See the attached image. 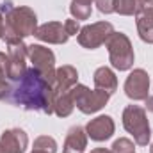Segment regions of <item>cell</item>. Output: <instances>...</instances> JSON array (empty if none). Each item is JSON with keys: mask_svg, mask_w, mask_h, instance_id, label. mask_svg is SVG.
<instances>
[{"mask_svg": "<svg viewBox=\"0 0 153 153\" xmlns=\"http://www.w3.org/2000/svg\"><path fill=\"white\" fill-rule=\"evenodd\" d=\"M93 80H94L96 89H102V91H105V93H109V94L116 93V89H117L116 73L111 68H107V66H100V68L94 71Z\"/></svg>", "mask_w": 153, "mask_h": 153, "instance_id": "16", "label": "cell"}, {"mask_svg": "<svg viewBox=\"0 0 153 153\" xmlns=\"http://www.w3.org/2000/svg\"><path fill=\"white\" fill-rule=\"evenodd\" d=\"M134 150H135V143L126 139V137L116 139L112 143V146H111V152L112 153H135Z\"/></svg>", "mask_w": 153, "mask_h": 153, "instance_id": "21", "label": "cell"}, {"mask_svg": "<svg viewBox=\"0 0 153 153\" xmlns=\"http://www.w3.org/2000/svg\"><path fill=\"white\" fill-rule=\"evenodd\" d=\"M32 150H38V152H45V153H55L57 152V141L50 135H41L34 141V146Z\"/></svg>", "mask_w": 153, "mask_h": 153, "instance_id": "20", "label": "cell"}, {"mask_svg": "<svg viewBox=\"0 0 153 153\" xmlns=\"http://www.w3.org/2000/svg\"><path fill=\"white\" fill-rule=\"evenodd\" d=\"M7 55H9V80H18L27 71V59H29V45L23 39L7 43Z\"/></svg>", "mask_w": 153, "mask_h": 153, "instance_id": "8", "label": "cell"}, {"mask_svg": "<svg viewBox=\"0 0 153 153\" xmlns=\"http://www.w3.org/2000/svg\"><path fill=\"white\" fill-rule=\"evenodd\" d=\"M0 153H2V152H0Z\"/></svg>", "mask_w": 153, "mask_h": 153, "instance_id": "33", "label": "cell"}, {"mask_svg": "<svg viewBox=\"0 0 153 153\" xmlns=\"http://www.w3.org/2000/svg\"><path fill=\"white\" fill-rule=\"evenodd\" d=\"M53 100L55 93L52 84H48L34 68H27L23 75L11 84L7 96V102L16 107L25 111H38L48 116L53 114Z\"/></svg>", "mask_w": 153, "mask_h": 153, "instance_id": "1", "label": "cell"}, {"mask_svg": "<svg viewBox=\"0 0 153 153\" xmlns=\"http://www.w3.org/2000/svg\"><path fill=\"white\" fill-rule=\"evenodd\" d=\"M0 73L9 78V55L4 52H0Z\"/></svg>", "mask_w": 153, "mask_h": 153, "instance_id": "25", "label": "cell"}, {"mask_svg": "<svg viewBox=\"0 0 153 153\" xmlns=\"http://www.w3.org/2000/svg\"><path fill=\"white\" fill-rule=\"evenodd\" d=\"M141 11L139 0H116V11L121 16H134Z\"/></svg>", "mask_w": 153, "mask_h": 153, "instance_id": "19", "label": "cell"}, {"mask_svg": "<svg viewBox=\"0 0 153 153\" xmlns=\"http://www.w3.org/2000/svg\"><path fill=\"white\" fill-rule=\"evenodd\" d=\"M114 25L111 22H96L91 25H84L80 29V32L76 34L78 45L87 48V50H94L102 45L107 43V39L114 34Z\"/></svg>", "mask_w": 153, "mask_h": 153, "instance_id": "6", "label": "cell"}, {"mask_svg": "<svg viewBox=\"0 0 153 153\" xmlns=\"http://www.w3.org/2000/svg\"><path fill=\"white\" fill-rule=\"evenodd\" d=\"M94 5L103 14H111L116 11V0H94Z\"/></svg>", "mask_w": 153, "mask_h": 153, "instance_id": "22", "label": "cell"}, {"mask_svg": "<svg viewBox=\"0 0 153 153\" xmlns=\"http://www.w3.org/2000/svg\"><path fill=\"white\" fill-rule=\"evenodd\" d=\"M87 148V134L85 128L82 126H71L66 134L64 139V146H62V153H84Z\"/></svg>", "mask_w": 153, "mask_h": 153, "instance_id": "14", "label": "cell"}, {"mask_svg": "<svg viewBox=\"0 0 153 153\" xmlns=\"http://www.w3.org/2000/svg\"><path fill=\"white\" fill-rule=\"evenodd\" d=\"M107 50H109V59H111V64L114 70L119 71H128L132 66H134V48H132V43L126 34L123 32H114L111 38L107 39L105 43Z\"/></svg>", "mask_w": 153, "mask_h": 153, "instance_id": "4", "label": "cell"}, {"mask_svg": "<svg viewBox=\"0 0 153 153\" xmlns=\"http://www.w3.org/2000/svg\"><path fill=\"white\" fill-rule=\"evenodd\" d=\"M29 146V135L22 128L4 130L0 135V152L2 153H25Z\"/></svg>", "mask_w": 153, "mask_h": 153, "instance_id": "10", "label": "cell"}, {"mask_svg": "<svg viewBox=\"0 0 153 153\" xmlns=\"http://www.w3.org/2000/svg\"><path fill=\"white\" fill-rule=\"evenodd\" d=\"M80 23L76 22L75 18H71V20H66L64 22V30H66V34L68 36H76L78 32H80Z\"/></svg>", "mask_w": 153, "mask_h": 153, "instance_id": "23", "label": "cell"}, {"mask_svg": "<svg viewBox=\"0 0 153 153\" xmlns=\"http://www.w3.org/2000/svg\"><path fill=\"white\" fill-rule=\"evenodd\" d=\"M91 2H94V0H91Z\"/></svg>", "mask_w": 153, "mask_h": 153, "instance_id": "32", "label": "cell"}, {"mask_svg": "<svg viewBox=\"0 0 153 153\" xmlns=\"http://www.w3.org/2000/svg\"><path fill=\"white\" fill-rule=\"evenodd\" d=\"M70 93H71L75 107L84 114H94V112L102 111L107 105L109 98H111L109 93H105L102 89H89L84 84L73 85L70 89Z\"/></svg>", "mask_w": 153, "mask_h": 153, "instance_id": "5", "label": "cell"}, {"mask_svg": "<svg viewBox=\"0 0 153 153\" xmlns=\"http://www.w3.org/2000/svg\"><path fill=\"white\" fill-rule=\"evenodd\" d=\"M9 91H11V84L7 82V78H5V76L0 73V100H7Z\"/></svg>", "mask_w": 153, "mask_h": 153, "instance_id": "24", "label": "cell"}, {"mask_svg": "<svg viewBox=\"0 0 153 153\" xmlns=\"http://www.w3.org/2000/svg\"><path fill=\"white\" fill-rule=\"evenodd\" d=\"M30 153H45V152H38V150H32Z\"/></svg>", "mask_w": 153, "mask_h": 153, "instance_id": "30", "label": "cell"}, {"mask_svg": "<svg viewBox=\"0 0 153 153\" xmlns=\"http://www.w3.org/2000/svg\"><path fill=\"white\" fill-rule=\"evenodd\" d=\"M91 153H112V152L107 150V148H94V150H91Z\"/></svg>", "mask_w": 153, "mask_h": 153, "instance_id": "28", "label": "cell"}, {"mask_svg": "<svg viewBox=\"0 0 153 153\" xmlns=\"http://www.w3.org/2000/svg\"><path fill=\"white\" fill-rule=\"evenodd\" d=\"M34 38H38L39 41L50 43V45H64L70 36L64 30V23L61 22H46L43 25H39L34 32Z\"/></svg>", "mask_w": 153, "mask_h": 153, "instance_id": "12", "label": "cell"}, {"mask_svg": "<svg viewBox=\"0 0 153 153\" xmlns=\"http://www.w3.org/2000/svg\"><path fill=\"white\" fill-rule=\"evenodd\" d=\"M150 153H153V143H152V146H150Z\"/></svg>", "mask_w": 153, "mask_h": 153, "instance_id": "31", "label": "cell"}, {"mask_svg": "<svg viewBox=\"0 0 153 153\" xmlns=\"http://www.w3.org/2000/svg\"><path fill=\"white\" fill-rule=\"evenodd\" d=\"M0 14L5 20L7 25V41L5 43H13L18 39H23L27 36H34L36 29H38V16L36 13L27 7V5H14L11 0H5L0 5Z\"/></svg>", "mask_w": 153, "mask_h": 153, "instance_id": "2", "label": "cell"}, {"mask_svg": "<svg viewBox=\"0 0 153 153\" xmlns=\"http://www.w3.org/2000/svg\"><path fill=\"white\" fill-rule=\"evenodd\" d=\"M144 102H146V109H148L150 112H153V96H148Z\"/></svg>", "mask_w": 153, "mask_h": 153, "instance_id": "27", "label": "cell"}, {"mask_svg": "<svg viewBox=\"0 0 153 153\" xmlns=\"http://www.w3.org/2000/svg\"><path fill=\"white\" fill-rule=\"evenodd\" d=\"M75 109V103H73V98H71V93H61V94H55V100H53V114H57L59 117H68V116L73 112Z\"/></svg>", "mask_w": 153, "mask_h": 153, "instance_id": "17", "label": "cell"}, {"mask_svg": "<svg viewBox=\"0 0 153 153\" xmlns=\"http://www.w3.org/2000/svg\"><path fill=\"white\" fill-rule=\"evenodd\" d=\"M123 126L125 130L134 137V143L139 146H148L150 137H152V128H150V121L146 116V109H143L141 105H126L123 111Z\"/></svg>", "mask_w": 153, "mask_h": 153, "instance_id": "3", "label": "cell"}, {"mask_svg": "<svg viewBox=\"0 0 153 153\" xmlns=\"http://www.w3.org/2000/svg\"><path fill=\"white\" fill-rule=\"evenodd\" d=\"M7 25H5V20H4V16L0 14V39L2 41H7Z\"/></svg>", "mask_w": 153, "mask_h": 153, "instance_id": "26", "label": "cell"}, {"mask_svg": "<svg viewBox=\"0 0 153 153\" xmlns=\"http://www.w3.org/2000/svg\"><path fill=\"white\" fill-rule=\"evenodd\" d=\"M135 25L139 38L148 45H153V5L141 7V11L135 14Z\"/></svg>", "mask_w": 153, "mask_h": 153, "instance_id": "15", "label": "cell"}, {"mask_svg": "<svg viewBox=\"0 0 153 153\" xmlns=\"http://www.w3.org/2000/svg\"><path fill=\"white\" fill-rule=\"evenodd\" d=\"M29 61L32 62V68L38 70L43 78L52 84L55 82V55L48 46L43 45H29Z\"/></svg>", "mask_w": 153, "mask_h": 153, "instance_id": "7", "label": "cell"}, {"mask_svg": "<svg viewBox=\"0 0 153 153\" xmlns=\"http://www.w3.org/2000/svg\"><path fill=\"white\" fill-rule=\"evenodd\" d=\"M76 84H78V71L73 66L64 64V66L55 70V82H53V93L55 94L68 93Z\"/></svg>", "mask_w": 153, "mask_h": 153, "instance_id": "13", "label": "cell"}, {"mask_svg": "<svg viewBox=\"0 0 153 153\" xmlns=\"http://www.w3.org/2000/svg\"><path fill=\"white\" fill-rule=\"evenodd\" d=\"M116 130L114 119L111 116H96L94 119H91L87 125H85V134L87 137H91L93 141L96 143H102V141H107L112 137Z\"/></svg>", "mask_w": 153, "mask_h": 153, "instance_id": "11", "label": "cell"}, {"mask_svg": "<svg viewBox=\"0 0 153 153\" xmlns=\"http://www.w3.org/2000/svg\"><path fill=\"white\" fill-rule=\"evenodd\" d=\"M141 2V7H152L153 5V0H139Z\"/></svg>", "mask_w": 153, "mask_h": 153, "instance_id": "29", "label": "cell"}, {"mask_svg": "<svg viewBox=\"0 0 153 153\" xmlns=\"http://www.w3.org/2000/svg\"><path fill=\"white\" fill-rule=\"evenodd\" d=\"M150 91V76L146 70L135 68L125 80V94L134 102H144Z\"/></svg>", "mask_w": 153, "mask_h": 153, "instance_id": "9", "label": "cell"}, {"mask_svg": "<svg viewBox=\"0 0 153 153\" xmlns=\"http://www.w3.org/2000/svg\"><path fill=\"white\" fill-rule=\"evenodd\" d=\"M70 13L76 22L80 20H89L93 13V2L91 0H71L70 4Z\"/></svg>", "mask_w": 153, "mask_h": 153, "instance_id": "18", "label": "cell"}]
</instances>
